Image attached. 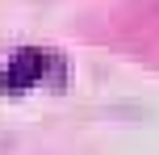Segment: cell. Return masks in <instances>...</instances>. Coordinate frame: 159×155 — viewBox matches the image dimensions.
<instances>
[{
    "label": "cell",
    "instance_id": "cell-1",
    "mask_svg": "<svg viewBox=\"0 0 159 155\" xmlns=\"http://www.w3.org/2000/svg\"><path fill=\"white\" fill-rule=\"evenodd\" d=\"M42 63H46V55H42V50L21 46L13 59H8V67H4V88H8V92L34 88V84L42 80Z\"/></svg>",
    "mask_w": 159,
    "mask_h": 155
}]
</instances>
